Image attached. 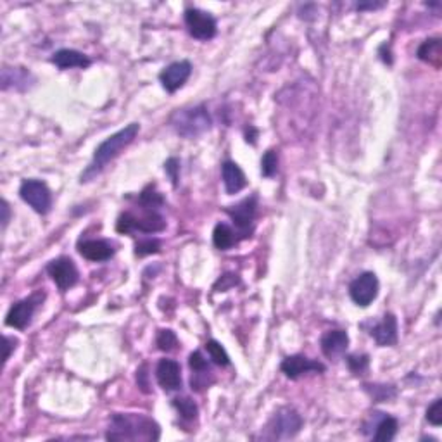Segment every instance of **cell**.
Returning <instances> with one entry per match:
<instances>
[{"instance_id":"4fadbf2b","label":"cell","mask_w":442,"mask_h":442,"mask_svg":"<svg viewBox=\"0 0 442 442\" xmlns=\"http://www.w3.org/2000/svg\"><path fill=\"white\" fill-rule=\"evenodd\" d=\"M256 197H247L242 202H239L237 206H232L227 209V214L233 220V223L237 225V229L244 233V237H247V230L253 225V220L256 216Z\"/></svg>"},{"instance_id":"ba28073f","label":"cell","mask_w":442,"mask_h":442,"mask_svg":"<svg viewBox=\"0 0 442 442\" xmlns=\"http://www.w3.org/2000/svg\"><path fill=\"white\" fill-rule=\"evenodd\" d=\"M349 295L352 301L361 308L372 304L379 295V278L372 271L361 273L351 285H349Z\"/></svg>"},{"instance_id":"cb8c5ba5","label":"cell","mask_w":442,"mask_h":442,"mask_svg":"<svg viewBox=\"0 0 442 442\" xmlns=\"http://www.w3.org/2000/svg\"><path fill=\"white\" fill-rule=\"evenodd\" d=\"M206 351H207V355L211 356V359H213V361L216 363V365H220V366L230 365L229 355H227L225 348H223V346H221L220 342L209 341L206 344Z\"/></svg>"},{"instance_id":"d4e9b609","label":"cell","mask_w":442,"mask_h":442,"mask_svg":"<svg viewBox=\"0 0 442 442\" xmlns=\"http://www.w3.org/2000/svg\"><path fill=\"white\" fill-rule=\"evenodd\" d=\"M173 406L176 408V411L185 420H193L197 417V411H199L197 410V404L192 399H189V397H176V399H173Z\"/></svg>"},{"instance_id":"e0dca14e","label":"cell","mask_w":442,"mask_h":442,"mask_svg":"<svg viewBox=\"0 0 442 442\" xmlns=\"http://www.w3.org/2000/svg\"><path fill=\"white\" fill-rule=\"evenodd\" d=\"M372 337L375 339V342L382 348L387 346H394L397 342V319L392 313H387L383 316V319L380 323H377L372 328Z\"/></svg>"},{"instance_id":"9a60e30c","label":"cell","mask_w":442,"mask_h":442,"mask_svg":"<svg viewBox=\"0 0 442 442\" xmlns=\"http://www.w3.org/2000/svg\"><path fill=\"white\" fill-rule=\"evenodd\" d=\"M322 351L326 358L337 359L346 352L349 346V337L344 330H330L322 337Z\"/></svg>"},{"instance_id":"44dd1931","label":"cell","mask_w":442,"mask_h":442,"mask_svg":"<svg viewBox=\"0 0 442 442\" xmlns=\"http://www.w3.org/2000/svg\"><path fill=\"white\" fill-rule=\"evenodd\" d=\"M441 57H442V50H441V40L439 39L425 40V42L420 45V49H418V59H421L423 63L432 64V66L435 67L441 66Z\"/></svg>"},{"instance_id":"5bb4252c","label":"cell","mask_w":442,"mask_h":442,"mask_svg":"<svg viewBox=\"0 0 442 442\" xmlns=\"http://www.w3.org/2000/svg\"><path fill=\"white\" fill-rule=\"evenodd\" d=\"M156 377L165 390H178L182 387V368L175 359H161L156 368Z\"/></svg>"},{"instance_id":"8fae6325","label":"cell","mask_w":442,"mask_h":442,"mask_svg":"<svg viewBox=\"0 0 442 442\" xmlns=\"http://www.w3.org/2000/svg\"><path fill=\"white\" fill-rule=\"evenodd\" d=\"M190 73H192V64L189 61H178V63H173L168 67H165L162 73L159 74V80L166 90L176 92L185 85Z\"/></svg>"},{"instance_id":"9c48e42d","label":"cell","mask_w":442,"mask_h":442,"mask_svg":"<svg viewBox=\"0 0 442 442\" xmlns=\"http://www.w3.org/2000/svg\"><path fill=\"white\" fill-rule=\"evenodd\" d=\"M185 23L190 35L197 40H211L216 35V21L211 14L200 9H187Z\"/></svg>"},{"instance_id":"8d00e7d4","label":"cell","mask_w":442,"mask_h":442,"mask_svg":"<svg viewBox=\"0 0 442 442\" xmlns=\"http://www.w3.org/2000/svg\"><path fill=\"white\" fill-rule=\"evenodd\" d=\"M9 218H11V211H9V204L6 200H2V227H8Z\"/></svg>"},{"instance_id":"6da1fadb","label":"cell","mask_w":442,"mask_h":442,"mask_svg":"<svg viewBox=\"0 0 442 442\" xmlns=\"http://www.w3.org/2000/svg\"><path fill=\"white\" fill-rule=\"evenodd\" d=\"M161 430L159 425L152 418L145 414H134V413H116L111 418L107 434V441H145L152 442L158 441Z\"/></svg>"},{"instance_id":"8992f818","label":"cell","mask_w":442,"mask_h":442,"mask_svg":"<svg viewBox=\"0 0 442 442\" xmlns=\"http://www.w3.org/2000/svg\"><path fill=\"white\" fill-rule=\"evenodd\" d=\"M19 196L39 214H47L52 207V193L40 180H25L19 187Z\"/></svg>"},{"instance_id":"4dcf8cb0","label":"cell","mask_w":442,"mask_h":442,"mask_svg":"<svg viewBox=\"0 0 442 442\" xmlns=\"http://www.w3.org/2000/svg\"><path fill=\"white\" fill-rule=\"evenodd\" d=\"M427 420L430 421L432 425H435V427L442 425V399H435L434 403L428 406Z\"/></svg>"},{"instance_id":"3957f363","label":"cell","mask_w":442,"mask_h":442,"mask_svg":"<svg viewBox=\"0 0 442 442\" xmlns=\"http://www.w3.org/2000/svg\"><path fill=\"white\" fill-rule=\"evenodd\" d=\"M140 204V214L134 211H127L118 220L116 230L121 233L142 232V233H158L166 229V221L162 214L159 213V207Z\"/></svg>"},{"instance_id":"7a4b0ae2","label":"cell","mask_w":442,"mask_h":442,"mask_svg":"<svg viewBox=\"0 0 442 442\" xmlns=\"http://www.w3.org/2000/svg\"><path fill=\"white\" fill-rule=\"evenodd\" d=\"M140 131V125L138 123H131L128 127H125L123 130L116 131L114 135H111L109 138H105L94 152V161L92 165L88 166V169L85 171V175H81V182H88L90 176H94L95 173L101 171L109 161H113L114 158L121 154L123 149H127L131 142L135 140V137Z\"/></svg>"},{"instance_id":"ac0fdd59","label":"cell","mask_w":442,"mask_h":442,"mask_svg":"<svg viewBox=\"0 0 442 442\" xmlns=\"http://www.w3.org/2000/svg\"><path fill=\"white\" fill-rule=\"evenodd\" d=\"M221 176H223V183H225L227 193H237L247 185V178L244 175L239 165L232 161H225L221 166Z\"/></svg>"},{"instance_id":"d590c367","label":"cell","mask_w":442,"mask_h":442,"mask_svg":"<svg viewBox=\"0 0 442 442\" xmlns=\"http://www.w3.org/2000/svg\"><path fill=\"white\" fill-rule=\"evenodd\" d=\"M16 344H18V341H16V339L8 337V335H6V337H4V349H6V351H4V363L9 359V356H11L12 349H16Z\"/></svg>"},{"instance_id":"277c9868","label":"cell","mask_w":442,"mask_h":442,"mask_svg":"<svg viewBox=\"0 0 442 442\" xmlns=\"http://www.w3.org/2000/svg\"><path fill=\"white\" fill-rule=\"evenodd\" d=\"M171 125L176 134L185 138H196L211 128V118L204 105L178 109L171 116Z\"/></svg>"},{"instance_id":"7402d4cb","label":"cell","mask_w":442,"mask_h":442,"mask_svg":"<svg viewBox=\"0 0 442 442\" xmlns=\"http://www.w3.org/2000/svg\"><path fill=\"white\" fill-rule=\"evenodd\" d=\"M213 242L220 251H229L230 247H233L239 242V239H237V233L227 223H218L214 227Z\"/></svg>"},{"instance_id":"e575fe53","label":"cell","mask_w":442,"mask_h":442,"mask_svg":"<svg viewBox=\"0 0 442 442\" xmlns=\"http://www.w3.org/2000/svg\"><path fill=\"white\" fill-rule=\"evenodd\" d=\"M145 368H147V366H142V368L137 372V382H138V387H140L144 392H149L147 389L149 382H147V373H145Z\"/></svg>"},{"instance_id":"d6986e66","label":"cell","mask_w":442,"mask_h":442,"mask_svg":"<svg viewBox=\"0 0 442 442\" xmlns=\"http://www.w3.org/2000/svg\"><path fill=\"white\" fill-rule=\"evenodd\" d=\"M52 63L59 70H71V67H88L92 61L88 59V56L78 52V50L61 49L52 56Z\"/></svg>"},{"instance_id":"1f68e13d","label":"cell","mask_w":442,"mask_h":442,"mask_svg":"<svg viewBox=\"0 0 442 442\" xmlns=\"http://www.w3.org/2000/svg\"><path fill=\"white\" fill-rule=\"evenodd\" d=\"M189 365H190V368H192V372H196V375H200V373H204L209 370V366H207V359H204V356L200 355L199 351H196L190 355Z\"/></svg>"},{"instance_id":"f1b7e54d","label":"cell","mask_w":442,"mask_h":442,"mask_svg":"<svg viewBox=\"0 0 442 442\" xmlns=\"http://www.w3.org/2000/svg\"><path fill=\"white\" fill-rule=\"evenodd\" d=\"M161 249V242L158 239H147V240H140L137 244V249H135V254L137 256H147V254H156L159 253Z\"/></svg>"},{"instance_id":"74e56055","label":"cell","mask_w":442,"mask_h":442,"mask_svg":"<svg viewBox=\"0 0 442 442\" xmlns=\"http://www.w3.org/2000/svg\"><path fill=\"white\" fill-rule=\"evenodd\" d=\"M382 6L383 4H358L356 8H358V11H365V9H379Z\"/></svg>"},{"instance_id":"ffe728a7","label":"cell","mask_w":442,"mask_h":442,"mask_svg":"<svg viewBox=\"0 0 442 442\" xmlns=\"http://www.w3.org/2000/svg\"><path fill=\"white\" fill-rule=\"evenodd\" d=\"M30 80L32 74L26 71L25 67H8L2 70V88L9 90V88H18V90H25L30 87Z\"/></svg>"},{"instance_id":"83f0119b","label":"cell","mask_w":442,"mask_h":442,"mask_svg":"<svg viewBox=\"0 0 442 442\" xmlns=\"http://www.w3.org/2000/svg\"><path fill=\"white\" fill-rule=\"evenodd\" d=\"M278 169V158L275 151H268L266 154L263 156V161H261V171H263L264 176H273Z\"/></svg>"},{"instance_id":"d6a6232c","label":"cell","mask_w":442,"mask_h":442,"mask_svg":"<svg viewBox=\"0 0 442 442\" xmlns=\"http://www.w3.org/2000/svg\"><path fill=\"white\" fill-rule=\"evenodd\" d=\"M165 168H166V173L169 175V178H171L173 185L176 187V183H178V171H180L178 159H175V158L168 159V161H166V165H165Z\"/></svg>"},{"instance_id":"30bf717a","label":"cell","mask_w":442,"mask_h":442,"mask_svg":"<svg viewBox=\"0 0 442 442\" xmlns=\"http://www.w3.org/2000/svg\"><path fill=\"white\" fill-rule=\"evenodd\" d=\"M47 273L50 275L54 284H56L63 292L73 287V285L78 282V277H80L74 261L64 256L50 261L49 266H47Z\"/></svg>"},{"instance_id":"4316f807","label":"cell","mask_w":442,"mask_h":442,"mask_svg":"<svg viewBox=\"0 0 442 442\" xmlns=\"http://www.w3.org/2000/svg\"><path fill=\"white\" fill-rule=\"evenodd\" d=\"M366 392L373 397L375 401L382 403V401L392 399L396 396V389L392 386H365Z\"/></svg>"},{"instance_id":"603a6c76","label":"cell","mask_w":442,"mask_h":442,"mask_svg":"<svg viewBox=\"0 0 442 442\" xmlns=\"http://www.w3.org/2000/svg\"><path fill=\"white\" fill-rule=\"evenodd\" d=\"M397 420L392 417H386L382 418V420L377 423L375 427V435H373V439L379 442H389L392 441L394 437H396L397 434Z\"/></svg>"},{"instance_id":"2e32d148","label":"cell","mask_w":442,"mask_h":442,"mask_svg":"<svg viewBox=\"0 0 442 442\" xmlns=\"http://www.w3.org/2000/svg\"><path fill=\"white\" fill-rule=\"evenodd\" d=\"M78 251H80L81 256L88 261H95V263H101V261H107L113 257L114 249L113 244L107 242V240H81L78 244Z\"/></svg>"},{"instance_id":"52a82bcc","label":"cell","mask_w":442,"mask_h":442,"mask_svg":"<svg viewBox=\"0 0 442 442\" xmlns=\"http://www.w3.org/2000/svg\"><path fill=\"white\" fill-rule=\"evenodd\" d=\"M43 299H45L43 292H35V294L30 295V297L16 302V304L9 309L8 316H6V323H8L9 326H12V328H26V326L30 325V322H32L33 313L42 304Z\"/></svg>"},{"instance_id":"5b68a950","label":"cell","mask_w":442,"mask_h":442,"mask_svg":"<svg viewBox=\"0 0 442 442\" xmlns=\"http://www.w3.org/2000/svg\"><path fill=\"white\" fill-rule=\"evenodd\" d=\"M302 427V418L294 408H280L266 425V439H292L299 434Z\"/></svg>"},{"instance_id":"836d02e7","label":"cell","mask_w":442,"mask_h":442,"mask_svg":"<svg viewBox=\"0 0 442 442\" xmlns=\"http://www.w3.org/2000/svg\"><path fill=\"white\" fill-rule=\"evenodd\" d=\"M237 282H239L237 275H225V277L220 278V282H218V284L214 285V287H220V285H221V291H227L229 287L235 285Z\"/></svg>"},{"instance_id":"f546056e","label":"cell","mask_w":442,"mask_h":442,"mask_svg":"<svg viewBox=\"0 0 442 442\" xmlns=\"http://www.w3.org/2000/svg\"><path fill=\"white\" fill-rule=\"evenodd\" d=\"M368 356L363 355V356H349L348 358V365H349V370H351L355 375H361L363 372H366V368H368Z\"/></svg>"},{"instance_id":"484cf974","label":"cell","mask_w":442,"mask_h":442,"mask_svg":"<svg viewBox=\"0 0 442 442\" xmlns=\"http://www.w3.org/2000/svg\"><path fill=\"white\" fill-rule=\"evenodd\" d=\"M156 344H158V348L161 349V351L169 352L173 351V349H176V346H178V339H176L175 332H171V330H159Z\"/></svg>"},{"instance_id":"7c38bea8","label":"cell","mask_w":442,"mask_h":442,"mask_svg":"<svg viewBox=\"0 0 442 442\" xmlns=\"http://www.w3.org/2000/svg\"><path fill=\"white\" fill-rule=\"evenodd\" d=\"M282 372H284L288 379L295 380L299 379V377L306 375V373H323L325 372V365H322V363L318 361H313V359L306 358V356L295 355L284 359V363H282Z\"/></svg>"}]
</instances>
